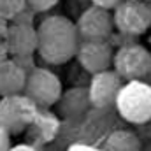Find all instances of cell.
<instances>
[{
  "label": "cell",
  "instance_id": "1",
  "mask_svg": "<svg viewBox=\"0 0 151 151\" xmlns=\"http://www.w3.org/2000/svg\"><path fill=\"white\" fill-rule=\"evenodd\" d=\"M37 30V53L39 56L51 63L62 65L76 56L79 47V35L76 25L65 16H47L44 18Z\"/></svg>",
  "mask_w": 151,
  "mask_h": 151
},
{
  "label": "cell",
  "instance_id": "2",
  "mask_svg": "<svg viewBox=\"0 0 151 151\" xmlns=\"http://www.w3.org/2000/svg\"><path fill=\"white\" fill-rule=\"evenodd\" d=\"M114 106L125 121L132 125L148 123L151 119V84L144 81L123 83Z\"/></svg>",
  "mask_w": 151,
  "mask_h": 151
},
{
  "label": "cell",
  "instance_id": "3",
  "mask_svg": "<svg viewBox=\"0 0 151 151\" xmlns=\"http://www.w3.org/2000/svg\"><path fill=\"white\" fill-rule=\"evenodd\" d=\"M62 81L58 76L44 67H32L27 74L23 95L35 107H51L62 97Z\"/></svg>",
  "mask_w": 151,
  "mask_h": 151
},
{
  "label": "cell",
  "instance_id": "4",
  "mask_svg": "<svg viewBox=\"0 0 151 151\" xmlns=\"http://www.w3.org/2000/svg\"><path fill=\"white\" fill-rule=\"evenodd\" d=\"M113 70L123 81H142L151 72V53L141 44L121 46L113 58Z\"/></svg>",
  "mask_w": 151,
  "mask_h": 151
},
{
  "label": "cell",
  "instance_id": "5",
  "mask_svg": "<svg viewBox=\"0 0 151 151\" xmlns=\"http://www.w3.org/2000/svg\"><path fill=\"white\" fill-rule=\"evenodd\" d=\"M113 23L125 35H142L151 28V7L142 0H123L113 11Z\"/></svg>",
  "mask_w": 151,
  "mask_h": 151
},
{
  "label": "cell",
  "instance_id": "6",
  "mask_svg": "<svg viewBox=\"0 0 151 151\" xmlns=\"http://www.w3.org/2000/svg\"><path fill=\"white\" fill-rule=\"evenodd\" d=\"M35 118V106L25 95L0 99V128L9 135L21 134Z\"/></svg>",
  "mask_w": 151,
  "mask_h": 151
},
{
  "label": "cell",
  "instance_id": "7",
  "mask_svg": "<svg viewBox=\"0 0 151 151\" xmlns=\"http://www.w3.org/2000/svg\"><path fill=\"white\" fill-rule=\"evenodd\" d=\"M113 14L95 5L84 9L76 23L77 35L83 40H107L113 34Z\"/></svg>",
  "mask_w": 151,
  "mask_h": 151
},
{
  "label": "cell",
  "instance_id": "8",
  "mask_svg": "<svg viewBox=\"0 0 151 151\" xmlns=\"http://www.w3.org/2000/svg\"><path fill=\"white\" fill-rule=\"evenodd\" d=\"M76 58L88 74L95 76L111 70L114 53L107 40H83L79 42Z\"/></svg>",
  "mask_w": 151,
  "mask_h": 151
},
{
  "label": "cell",
  "instance_id": "9",
  "mask_svg": "<svg viewBox=\"0 0 151 151\" xmlns=\"http://www.w3.org/2000/svg\"><path fill=\"white\" fill-rule=\"evenodd\" d=\"M4 46L7 55L12 56V60L30 58L37 51V30L30 23L12 21V25L7 27Z\"/></svg>",
  "mask_w": 151,
  "mask_h": 151
},
{
  "label": "cell",
  "instance_id": "10",
  "mask_svg": "<svg viewBox=\"0 0 151 151\" xmlns=\"http://www.w3.org/2000/svg\"><path fill=\"white\" fill-rule=\"evenodd\" d=\"M121 86H123V79L113 69L91 76V81L88 86L90 104L99 109H107V107L114 106Z\"/></svg>",
  "mask_w": 151,
  "mask_h": 151
},
{
  "label": "cell",
  "instance_id": "11",
  "mask_svg": "<svg viewBox=\"0 0 151 151\" xmlns=\"http://www.w3.org/2000/svg\"><path fill=\"white\" fill-rule=\"evenodd\" d=\"M28 70L16 60H4L0 63V97L23 95Z\"/></svg>",
  "mask_w": 151,
  "mask_h": 151
},
{
  "label": "cell",
  "instance_id": "12",
  "mask_svg": "<svg viewBox=\"0 0 151 151\" xmlns=\"http://www.w3.org/2000/svg\"><path fill=\"white\" fill-rule=\"evenodd\" d=\"M58 104V113L63 119H79L83 118L90 104V97H88V88H70L69 91L62 93Z\"/></svg>",
  "mask_w": 151,
  "mask_h": 151
},
{
  "label": "cell",
  "instance_id": "13",
  "mask_svg": "<svg viewBox=\"0 0 151 151\" xmlns=\"http://www.w3.org/2000/svg\"><path fill=\"white\" fill-rule=\"evenodd\" d=\"M104 150L106 151H142V142L139 139L137 134H134L132 130H114L113 134L107 135L106 142H104Z\"/></svg>",
  "mask_w": 151,
  "mask_h": 151
},
{
  "label": "cell",
  "instance_id": "14",
  "mask_svg": "<svg viewBox=\"0 0 151 151\" xmlns=\"http://www.w3.org/2000/svg\"><path fill=\"white\" fill-rule=\"evenodd\" d=\"M27 9V0H0V18L16 21Z\"/></svg>",
  "mask_w": 151,
  "mask_h": 151
},
{
  "label": "cell",
  "instance_id": "15",
  "mask_svg": "<svg viewBox=\"0 0 151 151\" xmlns=\"http://www.w3.org/2000/svg\"><path fill=\"white\" fill-rule=\"evenodd\" d=\"M58 2L60 0H27V7L32 9L34 12H47Z\"/></svg>",
  "mask_w": 151,
  "mask_h": 151
},
{
  "label": "cell",
  "instance_id": "16",
  "mask_svg": "<svg viewBox=\"0 0 151 151\" xmlns=\"http://www.w3.org/2000/svg\"><path fill=\"white\" fill-rule=\"evenodd\" d=\"M91 2H93L95 7H100V9H106V11L111 12V11H114L123 0H91Z\"/></svg>",
  "mask_w": 151,
  "mask_h": 151
},
{
  "label": "cell",
  "instance_id": "17",
  "mask_svg": "<svg viewBox=\"0 0 151 151\" xmlns=\"http://www.w3.org/2000/svg\"><path fill=\"white\" fill-rule=\"evenodd\" d=\"M11 150V135L0 128V151H9Z\"/></svg>",
  "mask_w": 151,
  "mask_h": 151
},
{
  "label": "cell",
  "instance_id": "18",
  "mask_svg": "<svg viewBox=\"0 0 151 151\" xmlns=\"http://www.w3.org/2000/svg\"><path fill=\"white\" fill-rule=\"evenodd\" d=\"M9 151H37V150L30 144H16V146H11Z\"/></svg>",
  "mask_w": 151,
  "mask_h": 151
},
{
  "label": "cell",
  "instance_id": "19",
  "mask_svg": "<svg viewBox=\"0 0 151 151\" xmlns=\"http://www.w3.org/2000/svg\"><path fill=\"white\" fill-rule=\"evenodd\" d=\"M142 151H151V142H150V144H148V146H146V148H144Z\"/></svg>",
  "mask_w": 151,
  "mask_h": 151
}]
</instances>
